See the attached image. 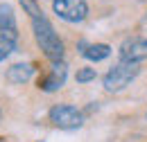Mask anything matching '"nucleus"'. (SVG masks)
Returning <instances> with one entry per match:
<instances>
[{
    "mask_svg": "<svg viewBox=\"0 0 147 142\" xmlns=\"http://www.w3.org/2000/svg\"><path fill=\"white\" fill-rule=\"evenodd\" d=\"M66 77H68L66 63H63V61H52V68H50V72L38 81V88L45 90V92H55V90H59L63 84H66Z\"/></svg>",
    "mask_w": 147,
    "mask_h": 142,
    "instance_id": "nucleus-6",
    "label": "nucleus"
},
{
    "mask_svg": "<svg viewBox=\"0 0 147 142\" xmlns=\"http://www.w3.org/2000/svg\"><path fill=\"white\" fill-rule=\"evenodd\" d=\"M32 74H34V66L32 63H16V66H11L7 70V79L11 84H25V81L32 79Z\"/></svg>",
    "mask_w": 147,
    "mask_h": 142,
    "instance_id": "nucleus-8",
    "label": "nucleus"
},
{
    "mask_svg": "<svg viewBox=\"0 0 147 142\" xmlns=\"http://www.w3.org/2000/svg\"><path fill=\"white\" fill-rule=\"evenodd\" d=\"M0 38L9 43L18 41V25H16L14 9L9 5H0Z\"/></svg>",
    "mask_w": 147,
    "mask_h": 142,
    "instance_id": "nucleus-7",
    "label": "nucleus"
},
{
    "mask_svg": "<svg viewBox=\"0 0 147 142\" xmlns=\"http://www.w3.org/2000/svg\"><path fill=\"white\" fill-rule=\"evenodd\" d=\"M14 48H16V43H9V41H2L0 38V61H5L9 54L14 52Z\"/></svg>",
    "mask_w": 147,
    "mask_h": 142,
    "instance_id": "nucleus-11",
    "label": "nucleus"
},
{
    "mask_svg": "<svg viewBox=\"0 0 147 142\" xmlns=\"http://www.w3.org/2000/svg\"><path fill=\"white\" fill-rule=\"evenodd\" d=\"M147 59V38L143 36H134L127 38L120 45V61H131V63H140Z\"/></svg>",
    "mask_w": 147,
    "mask_h": 142,
    "instance_id": "nucleus-5",
    "label": "nucleus"
},
{
    "mask_svg": "<svg viewBox=\"0 0 147 142\" xmlns=\"http://www.w3.org/2000/svg\"><path fill=\"white\" fill-rule=\"evenodd\" d=\"M52 9L66 23H82L88 16L86 0H52Z\"/></svg>",
    "mask_w": 147,
    "mask_h": 142,
    "instance_id": "nucleus-4",
    "label": "nucleus"
},
{
    "mask_svg": "<svg viewBox=\"0 0 147 142\" xmlns=\"http://www.w3.org/2000/svg\"><path fill=\"white\" fill-rule=\"evenodd\" d=\"M0 142H2V138H0Z\"/></svg>",
    "mask_w": 147,
    "mask_h": 142,
    "instance_id": "nucleus-12",
    "label": "nucleus"
},
{
    "mask_svg": "<svg viewBox=\"0 0 147 142\" xmlns=\"http://www.w3.org/2000/svg\"><path fill=\"white\" fill-rule=\"evenodd\" d=\"M140 63H131V61H118L107 74H104V90L107 92H120L125 90L138 77Z\"/></svg>",
    "mask_w": 147,
    "mask_h": 142,
    "instance_id": "nucleus-2",
    "label": "nucleus"
},
{
    "mask_svg": "<svg viewBox=\"0 0 147 142\" xmlns=\"http://www.w3.org/2000/svg\"><path fill=\"white\" fill-rule=\"evenodd\" d=\"M23 5V9L27 11L30 23H32V29H34V38L41 45L43 54L50 59V61H61L63 59V41L59 38V34L55 32L52 23L48 20V16L43 14V9L38 7L36 0H18Z\"/></svg>",
    "mask_w": 147,
    "mask_h": 142,
    "instance_id": "nucleus-1",
    "label": "nucleus"
},
{
    "mask_svg": "<svg viewBox=\"0 0 147 142\" xmlns=\"http://www.w3.org/2000/svg\"><path fill=\"white\" fill-rule=\"evenodd\" d=\"M95 77H97V72L95 68H82V70H77V84H88V81H95Z\"/></svg>",
    "mask_w": 147,
    "mask_h": 142,
    "instance_id": "nucleus-10",
    "label": "nucleus"
},
{
    "mask_svg": "<svg viewBox=\"0 0 147 142\" xmlns=\"http://www.w3.org/2000/svg\"><path fill=\"white\" fill-rule=\"evenodd\" d=\"M50 122L63 131H73L84 124V113L70 104H55L50 108Z\"/></svg>",
    "mask_w": 147,
    "mask_h": 142,
    "instance_id": "nucleus-3",
    "label": "nucleus"
},
{
    "mask_svg": "<svg viewBox=\"0 0 147 142\" xmlns=\"http://www.w3.org/2000/svg\"><path fill=\"white\" fill-rule=\"evenodd\" d=\"M82 54L88 59V61H104L111 54V48L107 43H91V45H82Z\"/></svg>",
    "mask_w": 147,
    "mask_h": 142,
    "instance_id": "nucleus-9",
    "label": "nucleus"
},
{
    "mask_svg": "<svg viewBox=\"0 0 147 142\" xmlns=\"http://www.w3.org/2000/svg\"><path fill=\"white\" fill-rule=\"evenodd\" d=\"M0 115H2V113H0Z\"/></svg>",
    "mask_w": 147,
    "mask_h": 142,
    "instance_id": "nucleus-13",
    "label": "nucleus"
}]
</instances>
